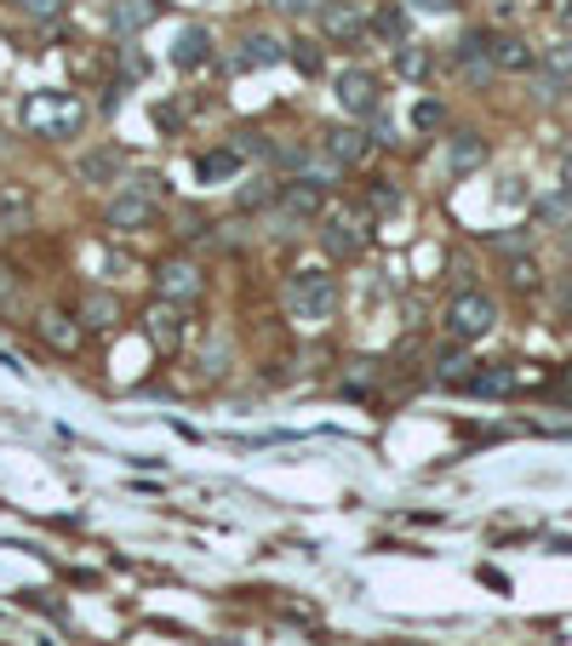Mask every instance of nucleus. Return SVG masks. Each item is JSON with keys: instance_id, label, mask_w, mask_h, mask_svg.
<instances>
[{"instance_id": "f257e3e1", "label": "nucleus", "mask_w": 572, "mask_h": 646, "mask_svg": "<svg viewBox=\"0 0 572 646\" xmlns=\"http://www.w3.org/2000/svg\"><path fill=\"white\" fill-rule=\"evenodd\" d=\"M18 127L35 138H75L86 127V103L75 92H35L18 103Z\"/></svg>"}, {"instance_id": "f03ea898", "label": "nucleus", "mask_w": 572, "mask_h": 646, "mask_svg": "<svg viewBox=\"0 0 572 646\" xmlns=\"http://www.w3.org/2000/svg\"><path fill=\"white\" fill-rule=\"evenodd\" d=\"M286 315H293L298 327H327L338 315V281L327 270H298L286 281Z\"/></svg>"}, {"instance_id": "7ed1b4c3", "label": "nucleus", "mask_w": 572, "mask_h": 646, "mask_svg": "<svg viewBox=\"0 0 572 646\" xmlns=\"http://www.w3.org/2000/svg\"><path fill=\"white\" fill-rule=\"evenodd\" d=\"M161 200H166V184H161V178H132V184L114 189L109 223H114V229H143V223H155Z\"/></svg>"}, {"instance_id": "20e7f679", "label": "nucleus", "mask_w": 572, "mask_h": 646, "mask_svg": "<svg viewBox=\"0 0 572 646\" xmlns=\"http://www.w3.org/2000/svg\"><path fill=\"white\" fill-rule=\"evenodd\" d=\"M493 320H498V304L486 298V292H458L452 309H447V332L458 343H475V338L493 332Z\"/></svg>"}, {"instance_id": "39448f33", "label": "nucleus", "mask_w": 572, "mask_h": 646, "mask_svg": "<svg viewBox=\"0 0 572 646\" xmlns=\"http://www.w3.org/2000/svg\"><path fill=\"white\" fill-rule=\"evenodd\" d=\"M332 98L343 114H355V121H366V114H378V75H366V69H343L332 80Z\"/></svg>"}, {"instance_id": "423d86ee", "label": "nucleus", "mask_w": 572, "mask_h": 646, "mask_svg": "<svg viewBox=\"0 0 572 646\" xmlns=\"http://www.w3.org/2000/svg\"><path fill=\"white\" fill-rule=\"evenodd\" d=\"M155 292H161L166 304H195L200 292H207V275H200L189 258H172V263H161V275H155Z\"/></svg>"}, {"instance_id": "0eeeda50", "label": "nucleus", "mask_w": 572, "mask_h": 646, "mask_svg": "<svg viewBox=\"0 0 572 646\" xmlns=\"http://www.w3.org/2000/svg\"><path fill=\"white\" fill-rule=\"evenodd\" d=\"M321 29H327V41H361L372 29V18H366L361 0H327V7H321Z\"/></svg>"}, {"instance_id": "6e6552de", "label": "nucleus", "mask_w": 572, "mask_h": 646, "mask_svg": "<svg viewBox=\"0 0 572 646\" xmlns=\"http://www.w3.org/2000/svg\"><path fill=\"white\" fill-rule=\"evenodd\" d=\"M321 189H327V184H309V178L286 184V189H280L275 223H309V218H321Z\"/></svg>"}, {"instance_id": "1a4fd4ad", "label": "nucleus", "mask_w": 572, "mask_h": 646, "mask_svg": "<svg viewBox=\"0 0 572 646\" xmlns=\"http://www.w3.org/2000/svg\"><path fill=\"white\" fill-rule=\"evenodd\" d=\"M80 327H86V320H80V315H64V309H46V315L35 320V332L57 349V355H75V349H80Z\"/></svg>"}, {"instance_id": "9d476101", "label": "nucleus", "mask_w": 572, "mask_h": 646, "mask_svg": "<svg viewBox=\"0 0 572 646\" xmlns=\"http://www.w3.org/2000/svg\"><path fill=\"white\" fill-rule=\"evenodd\" d=\"M452 57H458V75H464L470 86H481L486 75L498 69V64H493V41H486V35H464Z\"/></svg>"}, {"instance_id": "9b49d317", "label": "nucleus", "mask_w": 572, "mask_h": 646, "mask_svg": "<svg viewBox=\"0 0 572 646\" xmlns=\"http://www.w3.org/2000/svg\"><path fill=\"white\" fill-rule=\"evenodd\" d=\"M321 241H327V252H332V258H361V247H366V229H361L355 218L332 212V218H327V229H321Z\"/></svg>"}, {"instance_id": "f8f14e48", "label": "nucleus", "mask_w": 572, "mask_h": 646, "mask_svg": "<svg viewBox=\"0 0 572 646\" xmlns=\"http://www.w3.org/2000/svg\"><path fill=\"white\" fill-rule=\"evenodd\" d=\"M286 57V46L275 35H241L235 41V69H275Z\"/></svg>"}, {"instance_id": "ddd939ff", "label": "nucleus", "mask_w": 572, "mask_h": 646, "mask_svg": "<svg viewBox=\"0 0 572 646\" xmlns=\"http://www.w3.org/2000/svg\"><path fill=\"white\" fill-rule=\"evenodd\" d=\"M481 161H486V143L475 132H452V143H447V172L452 178H470Z\"/></svg>"}, {"instance_id": "4468645a", "label": "nucleus", "mask_w": 572, "mask_h": 646, "mask_svg": "<svg viewBox=\"0 0 572 646\" xmlns=\"http://www.w3.org/2000/svg\"><path fill=\"white\" fill-rule=\"evenodd\" d=\"M493 64L509 75H527V69H538V52L521 35H493Z\"/></svg>"}, {"instance_id": "2eb2a0df", "label": "nucleus", "mask_w": 572, "mask_h": 646, "mask_svg": "<svg viewBox=\"0 0 572 646\" xmlns=\"http://www.w3.org/2000/svg\"><path fill=\"white\" fill-rule=\"evenodd\" d=\"M155 0H114V7H109V29H114V35H138V29L143 23H155Z\"/></svg>"}, {"instance_id": "dca6fc26", "label": "nucleus", "mask_w": 572, "mask_h": 646, "mask_svg": "<svg viewBox=\"0 0 572 646\" xmlns=\"http://www.w3.org/2000/svg\"><path fill=\"white\" fill-rule=\"evenodd\" d=\"M121 172H127V150H114V143H109V150H92V155L80 161V178L86 184H114Z\"/></svg>"}, {"instance_id": "f3484780", "label": "nucleus", "mask_w": 572, "mask_h": 646, "mask_svg": "<svg viewBox=\"0 0 572 646\" xmlns=\"http://www.w3.org/2000/svg\"><path fill=\"white\" fill-rule=\"evenodd\" d=\"M241 150H207V155H200L195 161V178L200 184H229V178H235V172H241Z\"/></svg>"}, {"instance_id": "a211bd4d", "label": "nucleus", "mask_w": 572, "mask_h": 646, "mask_svg": "<svg viewBox=\"0 0 572 646\" xmlns=\"http://www.w3.org/2000/svg\"><path fill=\"white\" fill-rule=\"evenodd\" d=\"M327 161L332 166H355L361 155H366V132H355V127H338V132H327Z\"/></svg>"}, {"instance_id": "6ab92c4d", "label": "nucleus", "mask_w": 572, "mask_h": 646, "mask_svg": "<svg viewBox=\"0 0 572 646\" xmlns=\"http://www.w3.org/2000/svg\"><path fill=\"white\" fill-rule=\"evenodd\" d=\"M515 384H521V372H515V366H481V372L464 377L470 395H509Z\"/></svg>"}, {"instance_id": "aec40b11", "label": "nucleus", "mask_w": 572, "mask_h": 646, "mask_svg": "<svg viewBox=\"0 0 572 646\" xmlns=\"http://www.w3.org/2000/svg\"><path fill=\"white\" fill-rule=\"evenodd\" d=\"M207 57H212V35H207V29H184L178 46H172V64H178V69H200Z\"/></svg>"}, {"instance_id": "412c9836", "label": "nucleus", "mask_w": 572, "mask_h": 646, "mask_svg": "<svg viewBox=\"0 0 572 646\" xmlns=\"http://www.w3.org/2000/svg\"><path fill=\"white\" fill-rule=\"evenodd\" d=\"M150 338H155L161 349H178V338H184V320H178V309H172L166 298L150 309Z\"/></svg>"}, {"instance_id": "4be33fe9", "label": "nucleus", "mask_w": 572, "mask_h": 646, "mask_svg": "<svg viewBox=\"0 0 572 646\" xmlns=\"http://www.w3.org/2000/svg\"><path fill=\"white\" fill-rule=\"evenodd\" d=\"M75 315L86 320V327H114V315H121V304H114L109 292H86V298H80V309H75Z\"/></svg>"}, {"instance_id": "5701e85b", "label": "nucleus", "mask_w": 572, "mask_h": 646, "mask_svg": "<svg viewBox=\"0 0 572 646\" xmlns=\"http://www.w3.org/2000/svg\"><path fill=\"white\" fill-rule=\"evenodd\" d=\"M538 223H543V229H566V223H572V189L543 195V200H538Z\"/></svg>"}, {"instance_id": "b1692460", "label": "nucleus", "mask_w": 572, "mask_h": 646, "mask_svg": "<svg viewBox=\"0 0 572 646\" xmlns=\"http://www.w3.org/2000/svg\"><path fill=\"white\" fill-rule=\"evenodd\" d=\"M572 86V52H556L550 64H543V98H561Z\"/></svg>"}, {"instance_id": "393cba45", "label": "nucleus", "mask_w": 572, "mask_h": 646, "mask_svg": "<svg viewBox=\"0 0 572 646\" xmlns=\"http://www.w3.org/2000/svg\"><path fill=\"white\" fill-rule=\"evenodd\" d=\"M372 35H378V41H395V46H407V12H400V7H384L378 18H372Z\"/></svg>"}, {"instance_id": "a878e982", "label": "nucleus", "mask_w": 572, "mask_h": 646, "mask_svg": "<svg viewBox=\"0 0 572 646\" xmlns=\"http://www.w3.org/2000/svg\"><path fill=\"white\" fill-rule=\"evenodd\" d=\"M395 69H400V75H407V80H418V75H429V52L407 41V46H400V52H395Z\"/></svg>"}, {"instance_id": "bb28decb", "label": "nucleus", "mask_w": 572, "mask_h": 646, "mask_svg": "<svg viewBox=\"0 0 572 646\" xmlns=\"http://www.w3.org/2000/svg\"><path fill=\"white\" fill-rule=\"evenodd\" d=\"M23 298V275L12 270V263H0V315H12Z\"/></svg>"}, {"instance_id": "cd10ccee", "label": "nucleus", "mask_w": 572, "mask_h": 646, "mask_svg": "<svg viewBox=\"0 0 572 646\" xmlns=\"http://www.w3.org/2000/svg\"><path fill=\"white\" fill-rule=\"evenodd\" d=\"M286 57H293V64H298V75H321V52H315L309 41H298V46L286 52Z\"/></svg>"}, {"instance_id": "c85d7f7f", "label": "nucleus", "mask_w": 572, "mask_h": 646, "mask_svg": "<svg viewBox=\"0 0 572 646\" xmlns=\"http://www.w3.org/2000/svg\"><path fill=\"white\" fill-rule=\"evenodd\" d=\"M23 18H35V23H52L57 12H64V0H18Z\"/></svg>"}, {"instance_id": "c756f323", "label": "nucleus", "mask_w": 572, "mask_h": 646, "mask_svg": "<svg viewBox=\"0 0 572 646\" xmlns=\"http://www.w3.org/2000/svg\"><path fill=\"white\" fill-rule=\"evenodd\" d=\"M413 127H418V132H436V127H441V103L424 98V103L413 109Z\"/></svg>"}, {"instance_id": "7c9ffc66", "label": "nucleus", "mask_w": 572, "mask_h": 646, "mask_svg": "<svg viewBox=\"0 0 572 646\" xmlns=\"http://www.w3.org/2000/svg\"><path fill=\"white\" fill-rule=\"evenodd\" d=\"M270 200H275L270 184H246V189H241V207H246V212H252V207H270Z\"/></svg>"}, {"instance_id": "2f4dec72", "label": "nucleus", "mask_w": 572, "mask_h": 646, "mask_svg": "<svg viewBox=\"0 0 572 646\" xmlns=\"http://www.w3.org/2000/svg\"><path fill=\"white\" fill-rule=\"evenodd\" d=\"M400 207V195L389 184H372V212H395Z\"/></svg>"}, {"instance_id": "473e14b6", "label": "nucleus", "mask_w": 572, "mask_h": 646, "mask_svg": "<svg viewBox=\"0 0 572 646\" xmlns=\"http://www.w3.org/2000/svg\"><path fill=\"white\" fill-rule=\"evenodd\" d=\"M275 7H280V12H293V18H309V12H321L327 0H275Z\"/></svg>"}, {"instance_id": "72a5a7b5", "label": "nucleus", "mask_w": 572, "mask_h": 646, "mask_svg": "<svg viewBox=\"0 0 572 646\" xmlns=\"http://www.w3.org/2000/svg\"><path fill=\"white\" fill-rule=\"evenodd\" d=\"M413 7H418V12H429V18H447V12L458 7V0H413Z\"/></svg>"}, {"instance_id": "f704fd0d", "label": "nucleus", "mask_w": 572, "mask_h": 646, "mask_svg": "<svg viewBox=\"0 0 572 646\" xmlns=\"http://www.w3.org/2000/svg\"><path fill=\"white\" fill-rule=\"evenodd\" d=\"M509 281H515V286H532L538 270H532V263H509Z\"/></svg>"}, {"instance_id": "c9c22d12", "label": "nucleus", "mask_w": 572, "mask_h": 646, "mask_svg": "<svg viewBox=\"0 0 572 646\" xmlns=\"http://www.w3.org/2000/svg\"><path fill=\"white\" fill-rule=\"evenodd\" d=\"M561 395H572V366L561 372Z\"/></svg>"}, {"instance_id": "e433bc0d", "label": "nucleus", "mask_w": 572, "mask_h": 646, "mask_svg": "<svg viewBox=\"0 0 572 646\" xmlns=\"http://www.w3.org/2000/svg\"><path fill=\"white\" fill-rule=\"evenodd\" d=\"M561 178H566V189H572V161H566V172H561Z\"/></svg>"}, {"instance_id": "4c0bfd02", "label": "nucleus", "mask_w": 572, "mask_h": 646, "mask_svg": "<svg viewBox=\"0 0 572 646\" xmlns=\"http://www.w3.org/2000/svg\"><path fill=\"white\" fill-rule=\"evenodd\" d=\"M566 23H572V0H566Z\"/></svg>"}]
</instances>
